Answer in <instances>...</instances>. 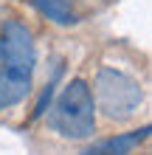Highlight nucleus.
Masks as SVG:
<instances>
[{"label": "nucleus", "instance_id": "3", "mask_svg": "<svg viewBox=\"0 0 152 155\" xmlns=\"http://www.w3.org/2000/svg\"><path fill=\"white\" fill-rule=\"evenodd\" d=\"M96 99H99V107L104 110L107 118L124 121V118L135 116V110L141 107L144 90L132 76L115 68H102L96 76Z\"/></svg>", "mask_w": 152, "mask_h": 155}, {"label": "nucleus", "instance_id": "2", "mask_svg": "<svg viewBox=\"0 0 152 155\" xmlns=\"http://www.w3.org/2000/svg\"><path fill=\"white\" fill-rule=\"evenodd\" d=\"M48 124L65 138H90L96 133V104L85 79H73L48 113Z\"/></svg>", "mask_w": 152, "mask_h": 155}, {"label": "nucleus", "instance_id": "1", "mask_svg": "<svg viewBox=\"0 0 152 155\" xmlns=\"http://www.w3.org/2000/svg\"><path fill=\"white\" fill-rule=\"evenodd\" d=\"M34 37L20 20H8L0 34V110L20 104L31 93Z\"/></svg>", "mask_w": 152, "mask_h": 155}, {"label": "nucleus", "instance_id": "6", "mask_svg": "<svg viewBox=\"0 0 152 155\" xmlns=\"http://www.w3.org/2000/svg\"><path fill=\"white\" fill-rule=\"evenodd\" d=\"M57 79V76H53ZM53 79L45 85V90H42V96H40V102H37V107H34V113H31V118H40V116H45V104L51 102V93H53Z\"/></svg>", "mask_w": 152, "mask_h": 155}, {"label": "nucleus", "instance_id": "5", "mask_svg": "<svg viewBox=\"0 0 152 155\" xmlns=\"http://www.w3.org/2000/svg\"><path fill=\"white\" fill-rule=\"evenodd\" d=\"M31 3L37 6L48 20L59 23V25H73V23H76V14L70 12L68 0H31Z\"/></svg>", "mask_w": 152, "mask_h": 155}, {"label": "nucleus", "instance_id": "4", "mask_svg": "<svg viewBox=\"0 0 152 155\" xmlns=\"http://www.w3.org/2000/svg\"><path fill=\"white\" fill-rule=\"evenodd\" d=\"M147 135H149V127H141V130L121 133V135H113L107 141H99L79 155H132V150H138L147 141Z\"/></svg>", "mask_w": 152, "mask_h": 155}]
</instances>
